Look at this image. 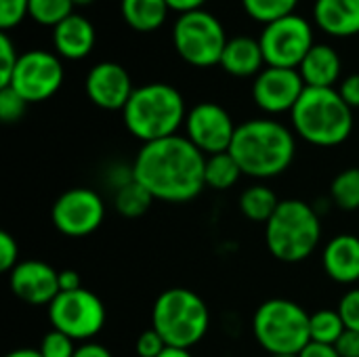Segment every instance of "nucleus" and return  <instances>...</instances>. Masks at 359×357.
Returning <instances> with one entry per match:
<instances>
[{
  "mask_svg": "<svg viewBox=\"0 0 359 357\" xmlns=\"http://www.w3.org/2000/svg\"><path fill=\"white\" fill-rule=\"evenodd\" d=\"M63 84V63L48 50H27L19 55L11 88L19 93L27 103H40L50 99Z\"/></svg>",
  "mask_w": 359,
  "mask_h": 357,
  "instance_id": "11",
  "label": "nucleus"
},
{
  "mask_svg": "<svg viewBox=\"0 0 359 357\" xmlns=\"http://www.w3.org/2000/svg\"><path fill=\"white\" fill-rule=\"evenodd\" d=\"M122 118L133 137L151 143L177 135L179 126L185 124L187 112L183 95L175 86L151 82L135 88L122 109Z\"/></svg>",
  "mask_w": 359,
  "mask_h": 357,
  "instance_id": "3",
  "label": "nucleus"
},
{
  "mask_svg": "<svg viewBox=\"0 0 359 357\" xmlns=\"http://www.w3.org/2000/svg\"><path fill=\"white\" fill-rule=\"evenodd\" d=\"M25 107H27V101L19 93H15L11 86L0 88V120L4 124L17 122L25 114Z\"/></svg>",
  "mask_w": 359,
  "mask_h": 357,
  "instance_id": "31",
  "label": "nucleus"
},
{
  "mask_svg": "<svg viewBox=\"0 0 359 357\" xmlns=\"http://www.w3.org/2000/svg\"><path fill=\"white\" fill-rule=\"evenodd\" d=\"M120 8L126 25L141 34L160 29L170 11L166 0H122Z\"/></svg>",
  "mask_w": 359,
  "mask_h": 357,
  "instance_id": "22",
  "label": "nucleus"
},
{
  "mask_svg": "<svg viewBox=\"0 0 359 357\" xmlns=\"http://www.w3.org/2000/svg\"><path fill=\"white\" fill-rule=\"evenodd\" d=\"M297 4L299 0H242L246 15L265 25L288 15H294Z\"/></svg>",
  "mask_w": 359,
  "mask_h": 357,
  "instance_id": "28",
  "label": "nucleus"
},
{
  "mask_svg": "<svg viewBox=\"0 0 359 357\" xmlns=\"http://www.w3.org/2000/svg\"><path fill=\"white\" fill-rule=\"evenodd\" d=\"M74 357H111V353L99 343H84L76 349Z\"/></svg>",
  "mask_w": 359,
  "mask_h": 357,
  "instance_id": "41",
  "label": "nucleus"
},
{
  "mask_svg": "<svg viewBox=\"0 0 359 357\" xmlns=\"http://www.w3.org/2000/svg\"><path fill=\"white\" fill-rule=\"evenodd\" d=\"M337 311H339V316H341V320H343V324H345L347 330L359 332V288L349 290L341 299Z\"/></svg>",
  "mask_w": 359,
  "mask_h": 357,
  "instance_id": "34",
  "label": "nucleus"
},
{
  "mask_svg": "<svg viewBox=\"0 0 359 357\" xmlns=\"http://www.w3.org/2000/svg\"><path fill=\"white\" fill-rule=\"evenodd\" d=\"M19 246L15 242V238L6 231L0 234V269L11 274L17 265H19Z\"/></svg>",
  "mask_w": 359,
  "mask_h": 357,
  "instance_id": "36",
  "label": "nucleus"
},
{
  "mask_svg": "<svg viewBox=\"0 0 359 357\" xmlns=\"http://www.w3.org/2000/svg\"><path fill=\"white\" fill-rule=\"evenodd\" d=\"M324 271L339 284H359V236L341 234L322 252Z\"/></svg>",
  "mask_w": 359,
  "mask_h": 357,
  "instance_id": "17",
  "label": "nucleus"
},
{
  "mask_svg": "<svg viewBox=\"0 0 359 357\" xmlns=\"http://www.w3.org/2000/svg\"><path fill=\"white\" fill-rule=\"evenodd\" d=\"M82 288V278L74 269H63L59 271V290L61 292H74Z\"/></svg>",
  "mask_w": 359,
  "mask_h": 357,
  "instance_id": "39",
  "label": "nucleus"
},
{
  "mask_svg": "<svg viewBox=\"0 0 359 357\" xmlns=\"http://www.w3.org/2000/svg\"><path fill=\"white\" fill-rule=\"evenodd\" d=\"M330 200L343 210L359 208V168H347L334 177L330 185Z\"/></svg>",
  "mask_w": 359,
  "mask_h": 357,
  "instance_id": "27",
  "label": "nucleus"
},
{
  "mask_svg": "<svg viewBox=\"0 0 359 357\" xmlns=\"http://www.w3.org/2000/svg\"><path fill=\"white\" fill-rule=\"evenodd\" d=\"M206 156L181 135L143 143L133 164V177L154 200L181 204L198 198L204 183Z\"/></svg>",
  "mask_w": 359,
  "mask_h": 357,
  "instance_id": "1",
  "label": "nucleus"
},
{
  "mask_svg": "<svg viewBox=\"0 0 359 357\" xmlns=\"http://www.w3.org/2000/svg\"><path fill=\"white\" fill-rule=\"evenodd\" d=\"M320 238V215L303 200H282L273 217L265 223L267 248L282 263H301L309 259L316 252Z\"/></svg>",
  "mask_w": 359,
  "mask_h": 357,
  "instance_id": "5",
  "label": "nucleus"
},
{
  "mask_svg": "<svg viewBox=\"0 0 359 357\" xmlns=\"http://www.w3.org/2000/svg\"><path fill=\"white\" fill-rule=\"evenodd\" d=\"M4 357H42L40 356V351L38 349H15V351H11L8 356Z\"/></svg>",
  "mask_w": 359,
  "mask_h": 357,
  "instance_id": "44",
  "label": "nucleus"
},
{
  "mask_svg": "<svg viewBox=\"0 0 359 357\" xmlns=\"http://www.w3.org/2000/svg\"><path fill=\"white\" fill-rule=\"evenodd\" d=\"M339 95L343 97V101L351 107L358 109L359 107V74H351L347 76L341 86H339Z\"/></svg>",
  "mask_w": 359,
  "mask_h": 357,
  "instance_id": "37",
  "label": "nucleus"
},
{
  "mask_svg": "<svg viewBox=\"0 0 359 357\" xmlns=\"http://www.w3.org/2000/svg\"><path fill=\"white\" fill-rule=\"evenodd\" d=\"M236 124L225 107L212 101L194 105L185 118L187 139L208 158L215 154H225L231 147Z\"/></svg>",
  "mask_w": 359,
  "mask_h": 357,
  "instance_id": "13",
  "label": "nucleus"
},
{
  "mask_svg": "<svg viewBox=\"0 0 359 357\" xmlns=\"http://www.w3.org/2000/svg\"><path fill=\"white\" fill-rule=\"evenodd\" d=\"M11 292L27 305H50L59 290V271L42 261H23L8 274Z\"/></svg>",
  "mask_w": 359,
  "mask_h": 357,
  "instance_id": "16",
  "label": "nucleus"
},
{
  "mask_svg": "<svg viewBox=\"0 0 359 357\" xmlns=\"http://www.w3.org/2000/svg\"><path fill=\"white\" fill-rule=\"evenodd\" d=\"M240 177H242V170L229 151L206 158V168H204L206 187L217 189V191H227L238 183Z\"/></svg>",
  "mask_w": 359,
  "mask_h": 357,
  "instance_id": "24",
  "label": "nucleus"
},
{
  "mask_svg": "<svg viewBox=\"0 0 359 357\" xmlns=\"http://www.w3.org/2000/svg\"><path fill=\"white\" fill-rule=\"evenodd\" d=\"M345 324L334 309H322L316 311L309 318V337L311 343H322V345H337V341L345 332Z\"/></svg>",
  "mask_w": 359,
  "mask_h": 357,
  "instance_id": "26",
  "label": "nucleus"
},
{
  "mask_svg": "<svg viewBox=\"0 0 359 357\" xmlns=\"http://www.w3.org/2000/svg\"><path fill=\"white\" fill-rule=\"evenodd\" d=\"M305 86L334 88L341 76V57L330 44H313L299 67Z\"/></svg>",
  "mask_w": 359,
  "mask_h": 357,
  "instance_id": "21",
  "label": "nucleus"
},
{
  "mask_svg": "<svg viewBox=\"0 0 359 357\" xmlns=\"http://www.w3.org/2000/svg\"><path fill=\"white\" fill-rule=\"evenodd\" d=\"M265 63L269 67L299 69L307 53L313 48V29L301 15H288L273 23H267L261 38Z\"/></svg>",
  "mask_w": 359,
  "mask_h": 357,
  "instance_id": "10",
  "label": "nucleus"
},
{
  "mask_svg": "<svg viewBox=\"0 0 359 357\" xmlns=\"http://www.w3.org/2000/svg\"><path fill=\"white\" fill-rule=\"evenodd\" d=\"M76 349L78 347H74V339L53 328L50 332L44 335L38 351L42 357H74Z\"/></svg>",
  "mask_w": 359,
  "mask_h": 357,
  "instance_id": "30",
  "label": "nucleus"
},
{
  "mask_svg": "<svg viewBox=\"0 0 359 357\" xmlns=\"http://www.w3.org/2000/svg\"><path fill=\"white\" fill-rule=\"evenodd\" d=\"M305 88L307 86L299 69L267 65V69L255 78L252 99L267 114H284L294 109Z\"/></svg>",
  "mask_w": 359,
  "mask_h": 357,
  "instance_id": "14",
  "label": "nucleus"
},
{
  "mask_svg": "<svg viewBox=\"0 0 359 357\" xmlns=\"http://www.w3.org/2000/svg\"><path fill=\"white\" fill-rule=\"evenodd\" d=\"M74 2V6H88V4H93L95 0H72Z\"/></svg>",
  "mask_w": 359,
  "mask_h": 357,
  "instance_id": "45",
  "label": "nucleus"
},
{
  "mask_svg": "<svg viewBox=\"0 0 359 357\" xmlns=\"http://www.w3.org/2000/svg\"><path fill=\"white\" fill-rule=\"evenodd\" d=\"M309 318L294 301L269 299L255 311L252 332L269 356H299L311 343Z\"/></svg>",
  "mask_w": 359,
  "mask_h": 357,
  "instance_id": "7",
  "label": "nucleus"
},
{
  "mask_svg": "<svg viewBox=\"0 0 359 357\" xmlns=\"http://www.w3.org/2000/svg\"><path fill=\"white\" fill-rule=\"evenodd\" d=\"M299 137L318 147H337L353 130V109L343 101L337 88L307 86L290 112Z\"/></svg>",
  "mask_w": 359,
  "mask_h": 357,
  "instance_id": "4",
  "label": "nucleus"
},
{
  "mask_svg": "<svg viewBox=\"0 0 359 357\" xmlns=\"http://www.w3.org/2000/svg\"><path fill=\"white\" fill-rule=\"evenodd\" d=\"M154 196L139 183V181H128L122 187H116L114 194V206L122 217L135 219L147 213V208L151 206Z\"/></svg>",
  "mask_w": 359,
  "mask_h": 357,
  "instance_id": "25",
  "label": "nucleus"
},
{
  "mask_svg": "<svg viewBox=\"0 0 359 357\" xmlns=\"http://www.w3.org/2000/svg\"><path fill=\"white\" fill-rule=\"evenodd\" d=\"M227 40L223 23L202 8L179 15L172 27V44L179 57L194 67L221 65Z\"/></svg>",
  "mask_w": 359,
  "mask_h": 357,
  "instance_id": "8",
  "label": "nucleus"
},
{
  "mask_svg": "<svg viewBox=\"0 0 359 357\" xmlns=\"http://www.w3.org/2000/svg\"><path fill=\"white\" fill-rule=\"evenodd\" d=\"M229 154L242 175L252 179H271L288 170L297 154V141L290 128L278 120L255 118L238 124Z\"/></svg>",
  "mask_w": 359,
  "mask_h": 357,
  "instance_id": "2",
  "label": "nucleus"
},
{
  "mask_svg": "<svg viewBox=\"0 0 359 357\" xmlns=\"http://www.w3.org/2000/svg\"><path fill=\"white\" fill-rule=\"evenodd\" d=\"M69 15H74L72 0H29V17L40 25L57 27Z\"/></svg>",
  "mask_w": 359,
  "mask_h": 357,
  "instance_id": "29",
  "label": "nucleus"
},
{
  "mask_svg": "<svg viewBox=\"0 0 359 357\" xmlns=\"http://www.w3.org/2000/svg\"><path fill=\"white\" fill-rule=\"evenodd\" d=\"M334 349L341 357H359V332L345 330L343 337L337 341Z\"/></svg>",
  "mask_w": 359,
  "mask_h": 357,
  "instance_id": "38",
  "label": "nucleus"
},
{
  "mask_svg": "<svg viewBox=\"0 0 359 357\" xmlns=\"http://www.w3.org/2000/svg\"><path fill=\"white\" fill-rule=\"evenodd\" d=\"M48 320L55 330L67 335L69 339L88 341L103 330L105 307L101 299L86 288L59 292L48 305Z\"/></svg>",
  "mask_w": 359,
  "mask_h": 357,
  "instance_id": "9",
  "label": "nucleus"
},
{
  "mask_svg": "<svg viewBox=\"0 0 359 357\" xmlns=\"http://www.w3.org/2000/svg\"><path fill=\"white\" fill-rule=\"evenodd\" d=\"M210 326V314L200 295L189 288L164 290L151 309V328L168 347L189 349L198 345Z\"/></svg>",
  "mask_w": 359,
  "mask_h": 357,
  "instance_id": "6",
  "label": "nucleus"
},
{
  "mask_svg": "<svg viewBox=\"0 0 359 357\" xmlns=\"http://www.w3.org/2000/svg\"><path fill=\"white\" fill-rule=\"evenodd\" d=\"M17 61H19V55H17L13 40L8 36V32H2L0 34V88L11 84Z\"/></svg>",
  "mask_w": 359,
  "mask_h": 357,
  "instance_id": "32",
  "label": "nucleus"
},
{
  "mask_svg": "<svg viewBox=\"0 0 359 357\" xmlns=\"http://www.w3.org/2000/svg\"><path fill=\"white\" fill-rule=\"evenodd\" d=\"M95 40L97 34L93 23L76 13L63 19L57 27H53V44L63 59H84L93 50Z\"/></svg>",
  "mask_w": 359,
  "mask_h": 357,
  "instance_id": "18",
  "label": "nucleus"
},
{
  "mask_svg": "<svg viewBox=\"0 0 359 357\" xmlns=\"http://www.w3.org/2000/svg\"><path fill=\"white\" fill-rule=\"evenodd\" d=\"M269 357H299V356H269Z\"/></svg>",
  "mask_w": 359,
  "mask_h": 357,
  "instance_id": "46",
  "label": "nucleus"
},
{
  "mask_svg": "<svg viewBox=\"0 0 359 357\" xmlns=\"http://www.w3.org/2000/svg\"><path fill=\"white\" fill-rule=\"evenodd\" d=\"M105 217L101 196L86 187L67 189L57 198L50 210L53 225L67 238H84L99 229Z\"/></svg>",
  "mask_w": 359,
  "mask_h": 357,
  "instance_id": "12",
  "label": "nucleus"
},
{
  "mask_svg": "<svg viewBox=\"0 0 359 357\" xmlns=\"http://www.w3.org/2000/svg\"><path fill=\"white\" fill-rule=\"evenodd\" d=\"M166 2H168L170 11H177L179 15H183V13L200 11L206 0H166Z\"/></svg>",
  "mask_w": 359,
  "mask_h": 357,
  "instance_id": "42",
  "label": "nucleus"
},
{
  "mask_svg": "<svg viewBox=\"0 0 359 357\" xmlns=\"http://www.w3.org/2000/svg\"><path fill=\"white\" fill-rule=\"evenodd\" d=\"M278 206H280L278 196L265 185H252V187L244 189L240 196L242 215L255 223H267L273 217V213L278 210Z\"/></svg>",
  "mask_w": 359,
  "mask_h": 357,
  "instance_id": "23",
  "label": "nucleus"
},
{
  "mask_svg": "<svg viewBox=\"0 0 359 357\" xmlns=\"http://www.w3.org/2000/svg\"><path fill=\"white\" fill-rule=\"evenodd\" d=\"M160 357H194L189 353V349H181V347H166Z\"/></svg>",
  "mask_w": 359,
  "mask_h": 357,
  "instance_id": "43",
  "label": "nucleus"
},
{
  "mask_svg": "<svg viewBox=\"0 0 359 357\" xmlns=\"http://www.w3.org/2000/svg\"><path fill=\"white\" fill-rule=\"evenodd\" d=\"M316 23L322 32L349 38L359 34V0H316Z\"/></svg>",
  "mask_w": 359,
  "mask_h": 357,
  "instance_id": "19",
  "label": "nucleus"
},
{
  "mask_svg": "<svg viewBox=\"0 0 359 357\" xmlns=\"http://www.w3.org/2000/svg\"><path fill=\"white\" fill-rule=\"evenodd\" d=\"M29 15V0H0V27L8 32Z\"/></svg>",
  "mask_w": 359,
  "mask_h": 357,
  "instance_id": "33",
  "label": "nucleus"
},
{
  "mask_svg": "<svg viewBox=\"0 0 359 357\" xmlns=\"http://www.w3.org/2000/svg\"><path fill=\"white\" fill-rule=\"evenodd\" d=\"M84 88H86L88 99L97 107L109 109V112L124 109L130 95L135 93L128 72L114 61H101L93 65L86 76Z\"/></svg>",
  "mask_w": 359,
  "mask_h": 357,
  "instance_id": "15",
  "label": "nucleus"
},
{
  "mask_svg": "<svg viewBox=\"0 0 359 357\" xmlns=\"http://www.w3.org/2000/svg\"><path fill=\"white\" fill-rule=\"evenodd\" d=\"M299 357H341L337 353L334 345H322V343H309Z\"/></svg>",
  "mask_w": 359,
  "mask_h": 357,
  "instance_id": "40",
  "label": "nucleus"
},
{
  "mask_svg": "<svg viewBox=\"0 0 359 357\" xmlns=\"http://www.w3.org/2000/svg\"><path fill=\"white\" fill-rule=\"evenodd\" d=\"M265 57L261 42L250 36H236L227 40V46L221 57V67L236 78L259 76L263 69Z\"/></svg>",
  "mask_w": 359,
  "mask_h": 357,
  "instance_id": "20",
  "label": "nucleus"
},
{
  "mask_svg": "<svg viewBox=\"0 0 359 357\" xmlns=\"http://www.w3.org/2000/svg\"><path fill=\"white\" fill-rule=\"evenodd\" d=\"M166 347L168 345L164 343V339L154 328L141 332V337L137 339V353H139V357H160Z\"/></svg>",
  "mask_w": 359,
  "mask_h": 357,
  "instance_id": "35",
  "label": "nucleus"
}]
</instances>
